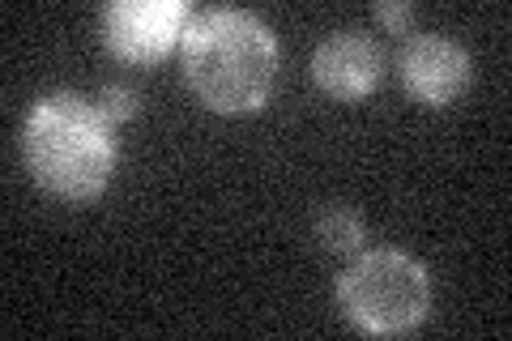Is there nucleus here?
I'll use <instances>...</instances> for the list:
<instances>
[{"label":"nucleus","mask_w":512,"mask_h":341,"mask_svg":"<svg viewBox=\"0 0 512 341\" xmlns=\"http://www.w3.org/2000/svg\"><path fill=\"white\" fill-rule=\"evenodd\" d=\"M274 77L278 39L256 13L214 9L192 18L184 35V81L210 111L244 116L265 107Z\"/></svg>","instance_id":"1"},{"label":"nucleus","mask_w":512,"mask_h":341,"mask_svg":"<svg viewBox=\"0 0 512 341\" xmlns=\"http://www.w3.org/2000/svg\"><path fill=\"white\" fill-rule=\"evenodd\" d=\"M22 154L43 192L94 201L116 171V128L82 94H47L26 116Z\"/></svg>","instance_id":"2"},{"label":"nucleus","mask_w":512,"mask_h":341,"mask_svg":"<svg viewBox=\"0 0 512 341\" xmlns=\"http://www.w3.org/2000/svg\"><path fill=\"white\" fill-rule=\"evenodd\" d=\"M346 320L367 337H397L419 329L431 312V278L406 252L380 248L350 261L338 278Z\"/></svg>","instance_id":"3"},{"label":"nucleus","mask_w":512,"mask_h":341,"mask_svg":"<svg viewBox=\"0 0 512 341\" xmlns=\"http://www.w3.org/2000/svg\"><path fill=\"white\" fill-rule=\"evenodd\" d=\"M192 13L184 0H116L103 13V39L111 56L128 64L163 60L188 35Z\"/></svg>","instance_id":"4"},{"label":"nucleus","mask_w":512,"mask_h":341,"mask_svg":"<svg viewBox=\"0 0 512 341\" xmlns=\"http://www.w3.org/2000/svg\"><path fill=\"white\" fill-rule=\"evenodd\" d=\"M402 81L406 90L427 107H448L470 86V56L466 47L440 35L410 39L402 52Z\"/></svg>","instance_id":"5"},{"label":"nucleus","mask_w":512,"mask_h":341,"mask_svg":"<svg viewBox=\"0 0 512 341\" xmlns=\"http://www.w3.org/2000/svg\"><path fill=\"white\" fill-rule=\"evenodd\" d=\"M380 73H384L380 47L367 35H355V30H342V35L325 39L312 56L316 86L325 90L329 99H342V103L367 99V94L380 86Z\"/></svg>","instance_id":"6"},{"label":"nucleus","mask_w":512,"mask_h":341,"mask_svg":"<svg viewBox=\"0 0 512 341\" xmlns=\"http://www.w3.org/2000/svg\"><path fill=\"white\" fill-rule=\"evenodd\" d=\"M316 235L329 252H359L363 248V218L350 209H329L316 222Z\"/></svg>","instance_id":"7"},{"label":"nucleus","mask_w":512,"mask_h":341,"mask_svg":"<svg viewBox=\"0 0 512 341\" xmlns=\"http://www.w3.org/2000/svg\"><path fill=\"white\" fill-rule=\"evenodd\" d=\"M94 107H99V111H103V120L116 128L120 120H128V116L137 111V94H133V90H124V86H107Z\"/></svg>","instance_id":"8"},{"label":"nucleus","mask_w":512,"mask_h":341,"mask_svg":"<svg viewBox=\"0 0 512 341\" xmlns=\"http://www.w3.org/2000/svg\"><path fill=\"white\" fill-rule=\"evenodd\" d=\"M376 18H380V26H389L393 35H410L414 9L406 5V0H380V5H376Z\"/></svg>","instance_id":"9"}]
</instances>
